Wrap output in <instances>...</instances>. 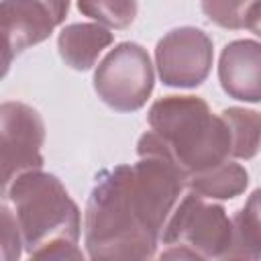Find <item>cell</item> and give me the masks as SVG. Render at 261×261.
I'll use <instances>...</instances> for the list:
<instances>
[{
	"mask_svg": "<svg viewBox=\"0 0 261 261\" xmlns=\"http://www.w3.org/2000/svg\"><path fill=\"white\" fill-rule=\"evenodd\" d=\"M249 186V171L234 161H224L202 173H194L186 179L188 192L204 196L208 200H232L241 196Z\"/></svg>",
	"mask_w": 261,
	"mask_h": 261,
	"instance_id": "8fae6325",
	"label": "cell"
},
{
	"mask_svg": "<svg viewBox=\"0 0 261 261\" xmlns=\"http://www.w3.org/2000/svg\"><path fill=\"white\" fill-rule=\"evenodd\" d=\"M0 147H2V184L8 186L16 175L41 169L45 143V124L41 114L16 100L0 106Z\"/></svg>",
	"mask_w": 261,
	"mask_h": 261,
	"instance_id": "52a82bcc",
	"label": "cell"
},
{
	"mask_svg": "<svg viewBox=\"0 0 261 261\" xmlns=\"http://www.w3.org/2000/svg\"><path fill=\"white\" fill-rule=\"evenodd\" d=\"M255 0H202L206 18L222 29H245V12Z\"/></svg>",
	"mask_w": 261,
	"mask_h": 261,
	"instance_id": "9a60e30c",
	"label": "cell"
},
{
	"mask_svg": "<svg viewBox=\"0 0 261 261\" xmlns=\"http://www.w3.org/2000/svg\"><path fill=\"white\" fill-rule=\"evenodd\" d=\"M155 71L147 49L124 41L110 49L94 71L98 98L116 112H137L151 98Z\"/></svg>",
	"mask_w": 261,
	"mask_h": 261,
	"instance_id": "5b68a950",
	"label": "cell"
},
{
	"mask_svg": "<svg viewBox=\"0 0 261 261\" xmlns=\"http://www.w3.org/2000/svg\"><path fill=\"white\" fill-rule=\"evenodd\" d=\"M112 41L114 35L100 22H71L59 31L57 49L65 65L75 71H88Z\"/></svg>",
	"mask_w": 261,
	"mask_h": 261,
	"instance_id": "30bf717a",
	"label": "cell"
},
{
	"mask_svg": "<svg viewBox=\"0 0 261 261\" xmlns=\"http://www.w3.org/2000/svg\"><path fill=\"white\" fill-rule=\"evenodd\" d=\"M159 259H232L234 226L226 210L188 192L169 214Z\"/></svg>",
	"mask_w": 261,
	"mask_h": 261,
	"instance_id": "277c9868",
	"label": "cell"
},
{
	"mask_svg": "<svg viewBox=\"0 0 261 261\" xmlns=\"http://www.w3.org/2000/svg\"><path fill=\"white\" fill-rule=\"evenodd\" d=\"M71 0H2V33H4V71L12 57L24 49L43 43L59 27Z\"/></svg>",
	"mask_w": 261,
	"mask_h": 261,
	"instance_id": "ba28073f",
	"label": "cell"
},
{
	"mask_svg": "<svg viewBox=\"0 0 261 261\" xmlns=\"http://www.w3.org/2000/svg\"><path fill=\"white\" fill-rule=\"evenodd\" d=\"M214 61L212 39L196 27L165 33L155 47L159 80L169 88H198L206 82Z\"/></svg>",
	"mask_w": 261,
	"mask_h": 261,
	"instance_id": "8992f818",
	"label": "cell"
},
{
	"mask_svg": "<svg viewBox=\"0 0 261 261\" xmlns=\"http://www.w3.org/2000/svg\"><path fill=\"white\" fill-rule=\"evenodd\" d=\"M2 196L16 216L31 259L84 261L86 255L77 247L80 208L57 175L41 169L24 171L4 186Z\"/></svg>",
	"mask_w": 261,
	"mask_h": 261,
	"instance_id": "3957f363",
	"label": "cell"
},
{
	"mask_svg": "<svg viewBox=\"0 0 261 261\" xmlns=\"http://www.w3.org/2000/svg\"><path fill=\"white\" fill-rule=\"evenodd\" d=\"M0 245H2V259L6 261H16L24 249L16 216L8 202H2L0 206Z\"/></svg>",
	"mask_w": 261,
	"mask_h": 261,
	"instance_id": "2e32d148",
	"label": "cell"
},
{
	"mask_svg": "<svg viewBox=\"0 0 261 261\" xmlns=\"http://www.w3.org/2000/svg\"><path fill=\"white\" fill-rule=\"evenodd\" d=\"M77 10L108 29L124 31L133 24L139 4L137 0H77Z\"/></svg>",
	"mask_w": 261,
	"mask_h": 261,
	"instance_id": "5bb4252c",
	"label": "cell"
},
{
	"mask_svg": "<svg viewBox=\"0 0 261 261\" xmlns=\"http://www.w3.org/2000/svg\"><path fill=\"white\" fill-rule=\"evenodd\" d=\"M186 175L169 161L143 155L100 173L84 214V245L94 261L153 259Z\"/></svg>",
	"mask_w": 261,
	"mask_h": 261,
	"instance_id": "6da1fadb",
	"label": "cell"
},
{
	"mask_svg": "<svg viewBox=\"0 0 261 261\" xmlns=\"http://www.w3.org/2000/svg\"><path fill=\"white\" fill-rule=\"evenodd\" d=\"M232 259H261V188L253 190L243 208L232 216Z\"/></svg>",
	"mask_w": 261,
	"mask_h": 261,
	"instance_id": "7c38bea8",
	"label": "cell"
},
{
	"mask_svg": "<svg viewBox=\"0 0 261 261\" xmlns=\"http://www.w3.org/2000/svg\"><path fill=\"white\" fill-rule=\"evenodd\" d=\"M149 130L137 143V155H155L177 167L186 179L232 157L226 120L198 96H163L147 114Z\"/></svg>",
	"mask_w": 261,
	"mask_h": 261,
	"instance_id": "7a4b0ae2",
	"label": "cell"
},
{
	"mask_svg": "<svg viewBox=\"0 0 261 261\" xmlns=\"http://www.w3.org/2000/svg\"><path fill=\"white\" fill-rule=\"evenodd\" d=\"M232 139V157L253 159L261 149V114L251 108L228 106L220 112Z\"/></svg>",
	"mask_w": 261,
	"mask_h": 261,
	"instance_id": "4fadbf2b",
	"label": "cell"
},
{
	"mask_svg": "<svg viewBox=\"0 0 261 261\" xmlns=\"http://www.w3.org/2000/svg\"><path fill=\"white\" fill-rule=\"evenodd\" d=\"M218 82L232 100L261 102V43L253 39L226 43L218 59Z\"/></svg>",
	"mask_w": 261,
	"mask_h": 261,
	"instance_id": "9c48e42d",
	"label": "cell"
},
{
	"mask_svg": "<svg viewBox=\"0 0 261 261\" xmlns=\"http://www.w3.org/2000/svg\"><path fill=\"white\" fill-rule=\"evenodd\" d=\"M245 29L261 37V0H255L245 12Z\"/></svg>",
	"mask_w": 261,
	"mask_h": 261,
	"instance_id": "e0dca14e",
	"label": "cell"
}]
</instances>
